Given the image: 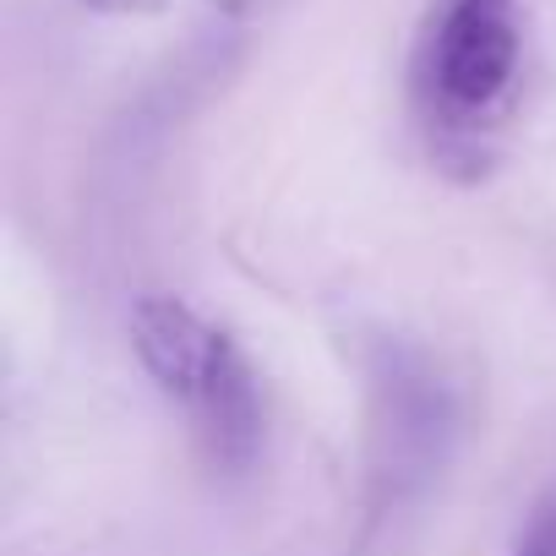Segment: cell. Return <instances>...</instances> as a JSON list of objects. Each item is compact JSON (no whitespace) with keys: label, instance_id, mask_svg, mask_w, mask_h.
Returning a JSON list of instances; mask_svg holds the SVG:
<instances>
[{"label":"cell","instance_id":"1","mask_svg":"<svg viewBox=\"0 0 556 556\" xmlns=\"http://www.w3.org/2000/svg\"><path fill=\"white\" fill-rule=\"evenodd\" d=\"M529 0H431L409 50V110L437 169L480 180L518 110Z\"/></svg>","mask_w":556,"mask_h":556},{"label":"cell","instance_id":"2","mask_svg":"<svg viewBox=\"0 0 556 556\" xmlns=\"http://www.w3.org/2000/svg\"><path fill=\"white\" fill-rule=\"evenodd\" d=\"M131 350L186 415L207 464L218 475H251L267 442V409L240 344L180 295H142L131 306Z\"/></svg>","mask_w":556,"mask_h":556},{"label":"cell","instance_id":"3","mask_svg":"<svg viewBox=\"0 0 556 556\" xmlns=\"http://www.w3.org/2000/svg\"><path fill=\"white\" fill-rule=\"evenodd\" d=\"M371 393V496L382 513L420 502L464 437V399L442 361L415 339H382L366 366Z\"/></svg>","mask_w":556,"mask_h":556},{"label":"cell","instance_id":"4","mask_svg":"<svg viewBox=\"0 0 556 556\" xmlns=\"http://www.w3.org/2000/svg\"><path fill=\"white\" fill-rule=\"evenodd\" d=\"M513 556H556V480L534 496V507L523 513L518 523V540H513Z\"/></svg>","mask_w":556,"mask_h":556},{"label":"cell","instance_id":"5","mask_svg":"<svg viewBox=\"0 0 556 556\" xmlns=\"http://www.w3.org/2000/svg\"><path fill=\"white\" fill-rule=\"evenodd\" d=\"M88 12H104V17H148V12H159L164 0H83Z\"/></svg>","mask_w":556,"mask_h":556}]
</instances>
